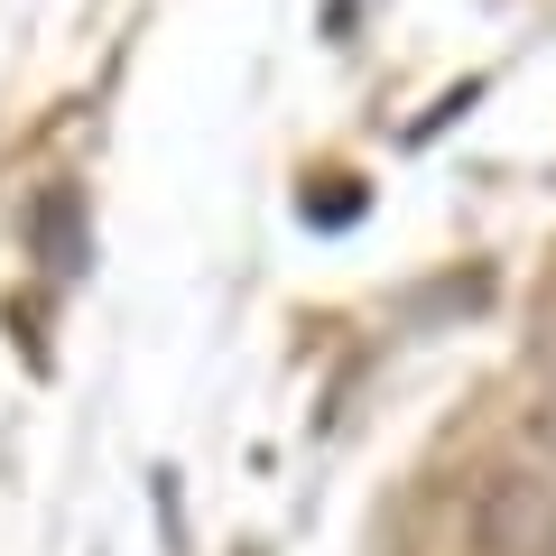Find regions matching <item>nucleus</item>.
Returning a JSON list of instances; mask_svg holds the SVG:
<instances>
[{"label": "nucleus", "instance_id": "1", "mask_svg": "<svg viewBox=\"0 0 556 556\" xmlns=\"http://www.w3.org/2000/svg\"><path fill=\"white\" fill-rule=\"evenodd\" d=\"M399 556H556V473L529 445L464 455L417 492Z\"/></svg>", "mask_w": 556, "mask_h": 556}, {"label": "nucleus", "instance_id": "2", "mask_svg": "<svg viewBox=\"0 0 556 556\" xmlns=\"http://www.w3.org/2000/svg\"><path fill=\"white\" fill-rule=\"evenodd\" d=\"M519 445H529V455H538V464L556 473V380L538 390V408H529V437H519Z\"/></svg>", "mask_w": 556, "mask_h": 556}]
</instances>
